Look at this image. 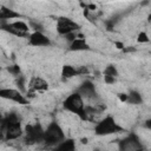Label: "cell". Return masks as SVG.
Listing matches in <instances>:
<instances>
[{
	"label": "cell",
	"mask_w": 151,
	"mask_h": 151,
	"mask_svg": "<svg viewBox=\"0 0 151 151\" xmlns=\"http://www.w3.org/2000/svg\"><path fill=\"white\" fill-rule=\"evenodd\" d=\"M18 17H19V13L14 12L13 9L5 7V6L0 7V19H13V18H18Z\"/></svg>",
	"instance_id": "obj_12"
},
{
	"label": "cell",
	"mask_w": 151,
	"mask_h": 151,
	"mask_svg": "<svg viewBox=\"0 0 151 151\" xmlns=\"http://www.w3.org/2000/svg\"><path fill=\"white\" fill-rule=\"evenodd\" d=\"M104 76H110V77H113L116 78L118 76V72L116 70V67L113 65H109L105 70H104Z\"/></svg>",
	"instance_id": "obj_16"
},
{
	"label": "cell",
	"mask_w": 151,
	"mask_h": 151,
	"mask_svg": "<svg viewBox=\"0 0 151 151\" xmlns=\"http://www.w3.org/2000/svg\"><path fill=\"white\" fill-rule=\"evenodd\" d=\"M8 71H9L12 74L18 76V74L20 73V67H19L18 65H13V66H9V67H8Z\"/></svg>",
	"instance_id": "obj_18"
},
{
	"label": "cell",
	"mask_w": 151,
	"mask_h": 151,
	"mask_svg": "<svg viewBox=\"0 0 151 151\" xmlns=\"http://www.w3.org/2000/svg\"><path fill=\"white\" fill-rule=\"evenodd\" d=\"M118 97H119V99H120L122 101H126V100H127V94H125V93H120Z\"/></svg>",
	"instance_id": "obj_22"
},
{
	"label": "cell",
	"mask_w": 151,
	"mask_h": 151,
	"mask_svg": "<svg viewBox=\"0 0 151 151\" xmlns=\"http://www.w3.org/2000/svg\"><path fill=\"white\" fill-rule=\"evenodd\" d=\"M17 86L20 88V91H25V87H24V78L22 77H19V79L17 80Z\"/></svg>",
	"instance_id": "obj_20"
},
{
	"label": "cell",
	"mask_w": 151,
	"mask_h": 151,
	"mask_svg": "<svg viewBox=\"0 0 151 151\" xmlns=\"http://www.w3.org/2000/svg\"><path fill=\"white\" fill-rule=\"evenodd\" d=\"M5 133H6V138L7 139H15L21 134V126L19 123L17 124H12L8 125L5 129Z\"/></svg>",
	"instance_id": "obj_7"
},
{
	"label": "cell",
	"mask_w": 151,
	"mask_h": 151,
	"mask_svg": "<svg viewBox=\"0 0 151 151\" xmlns=\"http://www.w3.org/2000/svg\"><path fill=\"white\" fill-rule=\"evenodd\" d=\"M29 87H31V90H33V91H45V90L48 87V85H47V83H46L42 78L35 77V78L32 79V81H31V84H29Z\"/></svg>",
	"instance_id": "obj_9"
},
{
	"label": "cell",
	"mask_w": 151,
	"mask_h": 151,
	"mask_svg": "<svg viewBox=\"0 0 151 151\" xmlns=\"http://www.w3.org/2000/svg\"><path fill=\"white\" fill-rule=\"evenodd\" d=\"M65 39L72 42V41H73L74 39H77V34H76L74 32H71V33H67V34H65Z\"/></svg>",
	"instance_id": "obj_19"
},
{
	"label": "cell",
	"mask_w": 151,
	"mask_h": 151,
	"mask_svg": "<svg viewBox=\"0 0 151 151\" xmlns=\"http://www.w3.org/2000/svg\"><path fill=\"white\" fill-rule=\"evenodd\" d=\"M76 144L72 139H66L64 142H60L54 151H74Z\"/></svg>",
	"instance_id": "obj_11"
},
{
	"label": "cell",
	"mask_w": 151,
	"mask_h": 151,
	"mask_svg": "<svg viewBox=\"0 0 151 151\" xmlns=\"http://www.w3.org/2000/svg\"><path fill=\"white\" fill-rule=\"evenodd\" d=\"M138 42H147L149 41V38H147V34L145 32H142L138 34Z\"/></svg>",
	"instance_id": "obj_17"
},
{
	"label": "cell",
	"mask_w": 151,
	"mask_h": 151,
	"mask_svg": "<svg viewBox=\"0 0 151 151\" xmlns=\"http://www.w3.org/2000/svg\"><path fill=\"white\" fill-rule=\"evenodd\" d=\"M78 28H79V25L76 24L74 21H72L71 19H67V18H60L58 20V24H57V31L63 35L71 33V32H74Z\"/></svg>",
	"instance_id": "obj_4"
},
{
	"label": "cell",
	"mask_w": 151,
	"mask_h": 151,
	"mask_svg": "<svg viewBox=\"0 0 151 151\" xmlns=\"http://www.w3.org/2000/svg\"><path fill=\"white\" fill-rule=\"evenodd\" d=\"M116 46H117L118 48H124V45H123L122 42H116Z\"/></svg>",
	"instance_id": "obj_23"
},
{
	"label": "cell",
	"mask_w": 151,
	"mask_h": 151,
	"mask_svg": "<svg viewBox=\"0 0 151 151\" xmlns=\"http://www.w3.org/2000/svg\"><path fill=\"white\" fill-rule=\"evenodd\" d=\"M29 44L32 46H48L50 39L42 32H34L29 35Z\"/></svg>",
	"instance_id": "obj_6"
},
{
	"label": "cell",
	"mask_w": 151,
	"mask_h": 151,
	"mask_svg": "<svg viewBox=\"0 0 151 151\" xmlns=\"http://www.w3.org/2000/svg\"><path fill=\"white\" fill-rule=\"evenodd\" d=\"M64 107L73 113L79 114L80 117H85L84 114V103H83V98L79 93H73L71 96H68L66 98V100L64 101Z\"/></svg>",
	"instance_id": "obj_2"
},
{
	"label": "cell",
	"mask_w": 151,
	"mask_h": 151,
	"mask_svg": "<svg viewBox=\"0 0 151 151\" xmlns=\"http://www.w3.org/2000/svg\"><path fill=\"white\" fill-rule=\"evenodd\" d=\"M118 130H120V127L117 126V124H116V122H114V119L112 117L104 118L94 127L96 133L99 134V136H106V134H110V133H114Z\"/></svg>",
	"instance_id": "obj_3"
},
{
	"label": "cell",
	"mask_w": 151,
	"mask_h": 151,
	"mask_svg": "<svg viewBox=\"0 0 151 151\" xmlns=\"http://www.w3.org/2000/svg\"><path fill=\"white\" fill-rule=\"evenodd\" d=\"M2 120V116H1V113H0V122Z\"/></svg>",
	"instance_id": "obj_25"
},
{
	"label": "cell",
	"mask_w": 151,
	"mask_h": 151,
	"mask_svg": "<svg viewBox=\"0 0 151 151\" xmlns=\"http://www.w3.org/2000/svg\"><path fill=\"white\" fill-rule=\"evenodd\" d=\"M0 98L9 99V100H13V101L19 103V104H26L27 103L26 98L21 94V92L17 91L14 88H1L0 90Z\"/></svg>",
	"instance_id": "obj_5"
},
{
	"label": "cell",
	"mask_w": 151,
	"mask_h": 151,
	"mask_svg": "<svg viewBox=\"0 0 151 151\" xmlns=\"http://www.w3.org/2000/svg\"><path fill=\"white\" fill-rule=\"evenodd\" d=\"M79 94L80 96H84V97H87V98L94 97V94H96L94 85L91 81H85L80 86V88H79Z\"/></svg>",
	"instance_id": "obj_8"
},
{
	"label": "cell",
	"mask_w": 151,
	"mask_h": 151,
	"mask_svg": "<svg viewBox=\"0 0 151 151\" xmlns=\"http://www.w3.org/2000/svg\"><path fill=\"white\" fill-rule=\"evenodd\" d=\"M64 139V132L57 123H51L44 131V142L46 144H59Z\"/></svg>",
	"instance_id": "obj_1"
},
{
	"label": "cell",
	"mask_w": 151,
	"mask_h": 151,
	"mask_svg": "<svg viewBox=\"0 0 151 151\" xmlns=\"http://www.w3.org/2000/svg\"><path fill=\"white\" fill-rule=\"evenodd\" d=\"M97 151H98V150H97Z\"/></svg>",
	"instance_id": "obj_26"
},
{
	"label": "cell",
	"mask_w": 151,
	"mask_h": 151,
	"mask_svg": "<svg viewBox=\"0 0 151 151\" xmlns=\"http://www.w3.org/2000/svg\"><path fill=\"white\" fill-rule=\"evenodd\" d=\"M70 50L71 51H85V50H88V45L83 38H77L71 42Z\"/></svg>",
	"instance_id": "obj_10"
},
{
	"label": "cell",
	"mask_w": 151,
	"mask_h": 151,
	"mask_svg": "<svg viewBox=\"0 0 151 151\" xmlns=\"http://www.w3.org/2000/svg\"><path fill=\"white\" fill-rule=\"evenodd\" d=\"M77 74H78V73H77V70H76L73 66H71V65H65V66H63L61 76H63L64 78H72V77L77 76Z\"/></svg>",
	"instance_id": "obj_13"
},
{
	"label": "cell",
	"mask_w": 151,
	"mask_h": 151,
	"mask_svg": "<svg viewBox=\"0 0 151 151\" xmlns=\"http://www.w3.org/2000/svg\"><path fill=\"white\" fill-rule=\"evenodd\" d=\"M4 130H5V129H4V126L1 125V126H0V138H1L2 134H4Z\"/></svg>",
	"instance_id": "obj_24"
},
{
	"label": "cell",
	"mask_w": 151,
	"mask_h": 151,
	"mask_svg": "<svg viewBox=\"0 0 151 151\" xmlns=\"http://www.w3.org/2000/svg\"><path fill=\"white\" fill-rule=\"evenodd\" d=\"M11 25H12L18 32H20V33H22V34H26L27 31H28V26H27L24 21H15V22H12Z\"/></svg>",
	"instance_id": "obj_15"
},
{
	"label": "cell",
	"mask_w": 151,
	"mask_h": 151,
	"mask_svg": "<svg viewBox=\"0 0 151 151\" xmlns=\"http://www.w3.org/2000/svg\"><path fill=\"white\" fill-rule=\"evenodd\" d=\"M104 80H105L106 84H113L116 81V78L110 77V76H104Z\"/></svg>",
	"instance_id": "obj_21"
},
{
	"label": "cell",
	"mask_w": 151,
	"mask_h": 151,
	"mask_svg": "<svg viewBox=\"0 0 151 151\" xmlns=\"http://www.w3.org/2000/svg\"><path fill=\"white\" fill-rule=\"evenodd\" d=\"M127 101L130 104H140L142 103V96L138 92L132 91L130 94H127Z\"/></svg>",
	"instance_id": "obj_14"
}]
</instances>
